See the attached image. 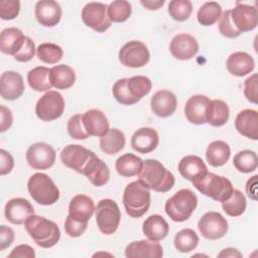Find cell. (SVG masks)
<instances>
[{
  "label": "cell",
  "instance_id": "cell-7",
  "mask_svg": "<svg viewBox=\"0 0 258 258\" xmlns=\"http://www.w3.org/2000/svg\"><path fill=\"white\" fill-rule=\"evenodd\" d=\"M192 184L203 195L221 203L228 200L234 189L230 179L209 171Z\"/></svg>",
  "mask_w": 258,
  "mask_h": 258
},
{
  "label": "cell",
  "instance_id": "cell-55",
  "mask_svg": "<svg viewBox=\"0 0 258 258\" xmlns=\"http://www.w3.org/2000/svg\"><path fill=\"white\" fill-rule=\"evenodd\" d=\"M257 175H253L251 178L247 180L246 183V192L250 199L253 201L257 200Z\"/></svg>",
  "mask_w": 258,
  "mask_h": 258
},
{
  "label": "cell",
  "instance_id": "cell-20",
  "mask_svg": "<svg viewBox=\"0 0 258 258\" xmlns=\"http://www.w3.org/2000/svg\"><path fill=\"white\" fill-rule=\"evenodd\" d=\"M34 13L39 24L45 27H52L60 21L62 11L56 1L41 0L36 2Z\"/></svg>",
  "mask_w": 258,
  "mask_h": 258
},
{
  "label": "cell",
  "instance_id": "cell-13",
  "mask_svg": "<svg viewBox=\"0 0 258 258\" xmlns=\"http://www.w3.org/2000/svg\"><path fill=\"white\" fill-rule=\"evenodd\" d=\"M25 158L31 168L44 170L54 164L55 151L53 147L47 143L36 142L28 147Z\"/></svg>",
  "mask_w": 258,
  "mask_h": 258
},
{
  "label": "cell",
  "instance_id": "cell-26",
  "mask_svg": "<svg viewBox=\"0 0 258 258\" xmlns=\"http://www.w3.org/2000/svg\"><path fill=\"white\" fill-rule=\"evenodd\" d=\"M177 168L181 176L191 182L202 178L208 172L206 163L197 155H186L182 157Z\"/></svg>",
  "mask_w": 258,
  "mask_h": 258
},
{
  "label": "cell",
  "instance_id": "cell-42",
  "mask_svg": "<svg viewBox=\"0 0 258 258\" xmlns=\"http://www.w3.org/2000/svg\"><path fill=\"white\" fill-rule=\"evenodd\" d=\"M36 55L42 62L52 64L58 62L61 59L63 51L62 48L55 43L43 42L37 46Z\"/></svg>",
  "mask_w": 258,
  "mask_h": 258
},
{
  "label": "cell",
  "instance_id": "cell-6",
  "mask_svg": "<svg viewBox=\"0 0 258 258\" xmlns=\"http://www.w3.org/2000/svg\"><path fill=\"white\" fill-rule=\"evenodd\" d=\"M30 197L39 205L50 206L59 199V189L54 181L45 173L36 172L27 181Z\"/></svg>",
  "mask_w": 258,
  "mask_h": 258
},
{
  "label": "cell",
  "instance_id": "cell-35",
  "mask_svg": "<svg viewBox=\"0 0 258 258\" xmlns=\"http://www.w3.org/2000/svg\"><path fill=\"white\" fill-rule=\"evenodd\" d=\"M143 165V160L133 153H125L117 158L115 168L121 176L131 177L138 175Z\"/></svg>",
  "mask_w": 258,
  "mask_h": 258
},
{
  "label": "cell",
  "instance_id": "cell-49",
  "mask_svg": "<svg viewBox=\"0 0 258 258\" xmlns=\"http://www.w3.org/2000/svg\"><path fill=\"white\" fill-rule=\"evenodd\" d=\"M88 223L79 222L72 219L69 215L64 221V231L72 238H78L82 236L87 230Z\"/></svg>",
  "mask_w": 258,
  "mask_h": 258
},
{
  "label": "cell",
  "instance_id": "cell-48",
  "mask_svg": "<svg viewBox=\"0 0 258 258\" xmlns=\"http://www.w3.org/2000/svg\"><path fill=\"white\" fill-rule=\"evenodd\" d=\"M258 75L253 74L244 82V95L251 103H258Z\"/></svg>",
  "mask_w": 258,
  "mask_h": 258
},
{
  "label": "cell",
  "instance_id": "cell-37",
  "mask_svg": "<svg viewBox=\"0 0 258 258\" xmlns=\"http://www.w3.org/2000/svg\"><path fill=\"white\" fill-rule=\"evenodd\" d=\"M50 69L39 66L35 67L27 73V82L29 87L36 92L50 91L52 85L49 80Z\"/></svg>",
  "mask_w": 258,
  "mask_h": 258
},
{
  "label": "cell",
  "instance_id": "cell-1",
  "mask_svg": "<svg viewBox=\"0 0 258 258\" xmlns=\"http://www.w3.org/2000/svg\"><path fill=\"white\" fill-rule=\"evenodd\" d=\"M152 87L149 78L145 76H133L123 78L115 82L112 88L114 98L121 105H134L146 96Z\"/></svg>",
  "mask_w": 258,
  "mask_h": 258
},
{
  "label": "cell",
  "instance_id": "cell-46",
  "mask_svg": "<svg viewBox=\"0 0 258 258\" xmlns=\"http://www.w3.org/2000/svg\"><path fill=\"white\" fill-rule=\"evenodd\" d=\"M219 31L227 38H236L241 35V32L234 26L231 18V10H226L222 13L219 21Z\"/></svg>",
  "mask_w": 258,
  "mask_h": 258
},
{
  "label": "cell",
  "instance_id": "cell-11",
  "mask_svg": "<svg viewBox=\"0 0 258 258\" xmlns=\"http://www.w3.org/2000/svg\"><path fill=\"white\" fill-rule=\"evenodd\" d=\"M108 6L101 2L87 3L82 10V20L90 28L102 33L112 24L108 17Z\"/></svg>",
  "mask_w": 258,
  "mask_h": 258
},
{
  "label": "cell",
  "instance_id": "cell-9",
  "mask_svg": "<svg viewBox=\"0 0 258 258\" xmlns=\"http://www.w3.org/2000/svg\"><path fill=\"white\" fill-rule=\"evenodd\" d=\"M64 99L57 91H47L35 105L36 116L44 122L58 119L64 111Z\"/></svg>",
  "mask_w": 258,
  "mask_h": 258
},
{
  "label": "cell",
  "instance_id": "cell-15",
  "mask_svg": "<svg viewBox=\"0 0 258 258\" xmlns=\"http://www.w3.org/2000/svg\"><path fill=\"white\" fill-rule=\"evenodd\" d=\"M169 51L172 56L179 60H188L199 51V42L188 33L176 34L169 43Z\"/></svg>",
  "mask_w": 258,
  "mask_h": 258
},
{
  "label": "cell",
  "instance_id": "cell-40",
  "mask_svg": "<svg viewBox=\"0 0 258 258\" xmlns=\"http://www.w3.org/2000/svg\"><path fill=\"white\" fill-rule=\"evenodd\" d=\"M247 207V202L244 194L239 189H233L231 197L222 202V208L224 212L230 217L241 216Z\"/></svg>",
  "mask_w": 258,
  "mask_h": 258
},
{
  "label": "cell",
  "instance_id": "cell-30",
  "mask_svg": "<svg viewBox=\"0 0 258 258\" xmlns=\"http://www.w3.org/2000/svg\"><path fill=\"white\" fill-rule=\"evenodd\" d=\"M83 174L93 185L103 186L109 181L110 169L101 158L95 155L86 166Z\"/></svg>",
  "mask_w": 258,
  "mask_h": 258
},
{
  "label": "cell",
  "instance_id": "cell-29",
  "mask_svg": "<svg viewBox=\"0 0 258 258\" xmlns=\"http://www.w3.org/2000/svg\"><path fill=\"white\" fill-rule=\"evenodd\" d=\"M226 67L231 75L235 77H244L254 70L255 61L249 53L245 51H236L228 56Z\"/></svg>",
  "mask_w": 258,
  "mask_h": 258
},
{
  "label": "cell",
  "instance_id": "cell-43",
  "mask_svg": "<svg viewBox=\"0 0 258 258\" xmlns=\"http://www.w3.org/2000/svg\"><path fill=\"white\" fill-rule=\"evenodd\" d=\"M107 12L111 22L120 23L126 21L130 17L132 13V7L128 1L116 0L109 4Z\"/></svg>",
  "mask_w": 258,
  "mask_h": 258
},
{
  "label": "cell",
  "instance_id": "cell-53",
  "mask_svg": "<svg viewBox=\"0 0 258 258\" xmlns=\"http://www.w3.org/2000/svg\"><path fill=\"white\" fill-rule=\"evenodd\" d=\"M35 258V252L32 247L26 244H21L13 248L8 258Z\"/></svg>",
  "mask_w": 258,
  "mask_h": 258
},
{
  "label": "cell",
  "instance_id": "cell-14",
  "mask_svg": "<svg viewBox=\"0 0 258 258\" xmlns=\"http://www.w3.org/2000/svg\"><path fill=\"white\" fill-rule=\"evenodd\" d=\"M198 229L204 238L218 240L227 234L229 226L227 220L220 213L208 212L200 219Z\"/></svg>",
  "mask_w": 258,
  "mask_h": 258
},
{
  "label": "cell",
  "instance_id": "cell-56",
  "mask_svg": "<svg viewBox=\"0 0 258 258\" xmlns=\"http://www.w3.org/2000/svg\"><path fill=\"white\" fill-rule=\"evenodd\" d=\"M140 3L148 10H157L164 4V0H141Z\"/></svg>",
  "mask_w": 258,
  "mask_h": 258
},
{
  "label": "cell",
  "instance_id": "cell-23",
  "mask_svg": "<svg viewBox=\"0 0 258 258\" xmlns=\"http://www.w3.org/2000/svg\"><path fill=\"white\" fill-rule=\"evenodd\" d=\"M125 256L127 258H161L163 250L158 242L150 240L133 241L127 245Z\"/></svg>",
  "mask_w": 258,
  "mask_h": 258
},
{
  "label": "cell",
  "instance_id": "cell-51",
  "mask_svg": "<svg viewBox=\"0 0 258 258\" xmlns=\"http://www.w3.org/2000/svg\"><path fill=\"white\" fill-rule=\"evenodd\" d=\"M0 174L5 175L12 171L14 167L13 156L5 149H0Z\"/></svg>",
  "mask_w": 258,
  "mask_h": 258
},
{
  "label": "cell",
  "instance_id": "cell-57",
  "mask_svg": "<svg viewBox=\"0 0 258 258\" xmlns=\"http://www.w3.org/2000/svg\"><path fill=\"white\" fill-rule=\"evenodd\" d=\"M218 257H242V253L235 248H225L219 254Z\"/></svg>",
  "mask_w": 258,
  "mask_h": 258
},
{
  "label": "cell",
  "instance_id": "cell-52",
  "mask_svg": "<svg viewBox=\"0 0 258 258\" xmlns=\"http://www.w3.org/2000/svg\"><path fill=\"white\" fill-rule=\"evenodd\" d=\"M14 241V231L5 225L0 226V251H4Z\"/></svg>",
  "mask_w": 258,
  "mask_h": 258
},
{
  "label": "cell",
  "instance_id": "cell-12",
  "mask_svg": "<svg viewBox=\"0 0 258 258\" xmlns=\"http://www.w3.org/2000/svg\"><path fill=\"white\" fill-rule=\"evenodd\" d=\"M96 154L79 144H69L60 152L61 162L69 168L83 174L86 166Z\"/></svg>",
  "mask_w": 258,
  "mask_h": 258
},
{
  "label": "cell",
  "instance_id": "cell-24",
  "mask_svg": "<svg viewBox=\"0 0 258 258\" xmlns=\"http://www.w3.org/2000/svg\"><path fill=\"white\" fill-rule=\"evenodd\" d=\"M237 131L252 140L258 139V112L253 109H244L238 113L235 119Z\"/></svg>",
  "mask_w": 258,
  "mask_h": 258
},
{
  "label": "cell",
  "instance_id": "cell-27",
  "mask_svg": "<svg viewBox=\"0 0 258 258\" xmlns=\"http://www.w3.org/2000/svg\"><path fill=\"white\" fill-rule=\"evenodd\" d=\"M94 212V201L86 195H77L70 202L69 216L76 221L88 223Z\"/></svg>",
  "mask_w": 258,
  "mask_h": 258
},
{
  "label": "cell",
  "instance_id": "cell-50",
  "mask_svg": "<svg viewBox=\"0 0 258 258\" xmlns=\"http://www.w3.org/2000/svg\"><path fill=\"white\" fill-rule=\"evenodd\" d=\"M35 52H36V50H35L34 42L32 41V39L30 37L26 36L22 48L13 57L17 61L27 62L33 58Z\"/></svg>",
  "mask_w": 258,
  "mask_h": 258
},
{
  "label": "cell",
  "instance_id": "cell-10",
  "mask_svg": "<svg viewBox=\"0 0 258 258\" xmlns=\"http://www.w3.org/2000/svg\"><path fill=\"white\" fill-rule=\"evenodd\" d=\"M118 57L124 67L137 69L148 63L150 52L145 43L138 40H130L120 48Z\"/></svg>",
  "mask_w": 258,
  "mask_h": 258
},
{
  "label": "cell",
  "instance_id": "cell-16",
  "mask_svg": "<svg viewBox=\"0 0 258 258\" xmlns=\"http://www.w3.org/2000/svg\"><path fill=\"white\" fill-rule=\"evenodd\" d=\"M231 18L234 26L241 33L253 30L257 26V8L237 2L231 10Z\"/></svg>",
  "mask_w": 258,
  "mask_h": 258
},
{
  "label": "cell",
  "instance_id": "cell-19",
  "mask_svg": "<svg viewBox=\"0 0 258 258\" xmlns=\"http://www.w3.org/2000/svg\"><path fill=\"white\" fill-rule=\"evenodd\" d=\"M211 100L205 95H194L185 103L184 115L191 124L207 123V113Z\"/></svg>",
  "mask_w": 258,
  "mask_h": 258
},
{
  "label": "cell",
  "instance_id": "cell-39",
  "mask_svg": "<svg viewBox=\"0 0 258 258\" xmlns=\"http://www.w3.org/2000/svg\"><path fill=\"white\" fill-rule=\"evenodd\" d=\"M173 244L178 252L188 253L197 248L199 236L192 229H182L175 234Z\"/></svg>",
  "mask_w": 258,
  "mask_h": 258
},
{
  "label": "cell",
  "instance_id": "cell-32",
  "mask_svg": "<svg viewBox=\"0 0 258 258\" xmlns=\"http://www.w3.org/2000/svg\"><path fill=\"white\" fill-rule=\"evenodd\" d=\"M231 156V149L228 143L222 140L211 142L206 150L208 163L213 167H220L227 163Z\"/></svg>",
  "mask_w": 258,
  "mask_h": 258
},
{
  "label": "cell",
  "instance_id": "cell-44",
  "mask_svg": "<svg viewBox=\"0 0 258 258\" xmlns=\"http://www.w3.org/2000/svg\"><path fill=\"white\" fill-rule=\"evenodd\" d=\"M191 12L192 5L188 0H172L168 4V13L175 21L182 22L187 20Z\"/></svg>",
  "mask_w": 258,
  "mask_h": 258
},
{
  "label": "cell",
  "instance_id": "cell-47",
  "mask_svg": "<svg viewBox=\"0 0 258 258\" xmlns=\"http://www.w3.org/2000/svg\"><path fill=\"white\" fill-rule=\"evenodd\" d=\"M20 12V2L18 0L0 1V18L3 20H12Z\"/></svg>",
  "mask_w": 258,
  "mask_h": 258
},
{
  "label": "cell",
  "instance_id": "cell-54",
  "mask_svg": "<svg viewBox=\"0 0 258 258\" xmlns=\"http://www.w3.org/2000/svg\"><path fill=\"white\" fill-rule=\"evenodd\" d=\"M0 132L3 133L5 131H7L13 122V116H12V112L9 108L5 107L4 105L0 106Z\"/></svg>",
  "mask_w": 258,
  "mask_h": 258
},
{
  "label": "cell",
  "instance_id": "cell-21",
  "mask_svg": "<svg viewBox=\"0 0 258 258\" xmlns=\"http://www.w3.org/2000/svg\"><path fill=\"white\" fill-rule=\"evenodd\" d=\"M159 143V136L155 129L141 127L137 129L131 137L132 148L141 154L152 152Z\"/></svg>",
  "mask_w": 258,
  "mask_h": 258
},
{
  "label": "cell",
  "instance_id": "cell-45",
  "mask_svg": "<svg viewBox=\"0 0 258 258\" xmlns=\"http://www.w3.org/2000/svg\"><path fill=\"white\" fill-rule=\"evenodd\" d=\"M69 135L76 140H83L90 137L89 133L86 131L83 123V114H76L72 116L67 125Z\"/></svg>",
  "mask_w": 258,
  "mask_h": 258
},
{
  "label": "cell",
  "instance_id": "cell-25",
  "mask_svg": "<svg viewBox=\"0 0 258 258\" xmlns=\"http://www.w3.org/2000/svg\"><path fill=\"white\" fill-rule=\"evenodd\" d=\"M83 123L90 136L102 137L110 129L106 115L98 109H91L83 114Z\"/></svg>",
  "mask_w": 258,
  "mask_h": 258
},
{
  "label": "cell",
  "instance_id": "cell-31",
  "mask_svg": "<svg viewBox=\"0 0 258 258\" xmlns=\"http://www.w3.org/2000/svg\"><path fill=\"white\" fill-rule=\"evenodd\" d=\"M142 232L148 240L159 242L167 236L169 225L162 216L151 215L143 222Z\"/></svg>",
  "mask_w": 258,
  "mask_h": 258
},
{
  "label": "cell",
  "instance_id": "cell-5",
  "mask_svg": "<svg viewBox=\"0 0 258 258\" xmlns=\"http://www.w3.org/2000/svg\"><path fill=\"white\" fill-rule=\"evenodd\" d=\"M197 206L198 198L194 191L188 188H181L166 201L164 210L173 222L181 223L190 218Z\"/></svg>",
  "mask_w": 258,
  "mask_h": 258
},
{
  "label": "cell",
  "instance_id": "cell-8",
  "mask_svg": "<svg viewBox=\"0 0 258 258\" xmlns=\"http://www.w3.org/2000/svg\"><path fill=\"white\" fill-rule=\"evenodd\" d=\"M96 223L105 235L114 234L121 221V212L117 203L111 199L101 200L95 208Z\"/></svg>",
  "mask_w": 258,
  "mask_h": 258
},
{
  "label": "cell",
  "instance_id": "cell-34",
  "mask_svg": "<svg viewBox=\"0 0 258 258\" xmlns=\"http://www.w3.org/2000/svg\"><path fill=\"white\" fill-rule=\"evenodd\" d=\"M125 144L126 138L124 133L116 128L109 129L104 136L100 137V148L108 155H114L120 152Z\"/></svg>",
  "mask_w": 258,
  "mask_h": 258
},
{
  "label": "cell",
  "instance_id": "cell-2",
  "mask_svg": "<svg viewBox=\"0 0 258 258\" xmlns=\"http://www.w3.org/2000/svg\"><path fill=\"white\" fill-rule=\"evenodd\" d=\"M139 180L149 189L157 192H166L175 182L174 175L156 159H146L138 173Z\"/></svg>",
  "mask_w": 258,
  "mask_h": 258
},
{
  "label": "cell",
  "instance_id": "cell-22",
  "mask_svg": "<svg viewBox=\"0 0 258 258\" xmlns=\"http://www.w3.org/2000/svg\"><path fill=\"white\" fill-rule=\"evenodd\" d=\"M177 106V99L175 95L169 90L157 91L150 100V107L152 112L161 118L171 116Z\"/></svg>",
  "mask_w": 258,
  "mask_h": 258
},
{
  "label": "cell",
  "instance_id": "cell-17",
  "mask_svg": "<svg viewBox=\"0 0 258 258\" xmlns=\"http://www.w3.org/2000/svg\"><path fill=\"white\" fill-rule=\"evenodd\" d=\"M34 214V209L29 201L23 198L9 200L4 208V215L8 222L14 225H22Z\"/></svg>",
  "mask_w": 258,
  "mask_h": 258
},
{
  "label": "cell",
  "instance_id": "cell-3",
  "mask_svg": "<svg viewBox=\"0 0 258 258\" xmlns=\"http://www.w3.org/2000/svg\"><path fill=\"white\" fill-rule=\"evenodd\" d=\"M24 226L29 237L41 248H51L59 241L58 226L44 217L33 214L26 220Z\"/></svg>",
  "mask_w": 258,
  "mask_h": 258
},
{
  "label": "cell",
  "instance_id": "cell-28",
  "mask_svg": "<svg viewBox=\"0 0 258 258\" xmlns=\"http://www.w3.org/2000/svg\"><path fill=\"white\" fill-rule=\"evenodd\" d=\"M25 37L22 30L17 27L4 28L0 34V50L14 56L22 48Z\"/></svg>",
  "mask_w": 258,
  "mask_h": 258
},
{
  "label": "cell",
  "instance_id": "cell-41",
  "mask_svg": "<svg viewBox=\"0 0 258 258\" xmlns=\"http://www.w3.org/2000/svg\"><path fill=\"white\" fill-rule=\"evenodd\" d=\"M233 164L235 168L243 173H249L256 170L258 166V157L253 150H242L236 153L233 158Z\"/></svg>",
  "mask_w": 258,
  "mask_h": 258
},
{
  "label": "cell",
  "instance_id": "cell-38",
  "mask_svg": "<svg viewBox=\"0 0 258 258\" xmlns=\"http://www.w3.org/2000/svg\"><path fill=\"white\" fill-rule=\"evenodd\" d=\"M222 7L218 2L210 1L204 3L198 10L197 18L200 24L210 26L215 24L222 15Z\"/></svg>",
  "mask_w": 258,
  "mask_h": 258
},
{
  "label": "cell",
  "instance_id": "cell-4",
  "mask_svg": "<svg viewBox=\"0 0 258 258\" xmlns=\"http://www.w3.org/2000/svg\"><path fill=\"white\" fill-rule=\"evenodd\" d=\"M151 197L149 188L139 179L126 185L123 192V205L127 215L131 218H140L148 211Z\"/></svg>",
  "mask_w": 258,
  "mask_h": 258
},
{
  "label": "cell",
  "instance_id": "cell-18",
  "mask_svg": "<svg viewBox=\"0 0 258 258\" xmlns=\"http://www.w3.org/2000/svg\"><path fill=\"white\" fill-rule=\"evenodd\" d=\"M25 89L22 76L14 71L2 73L0 77V95L3 99L14 101L21 97Z\"/></svg>",
  "mask_w": 258,
  "mask_h": 258
},
{
  "label": "cell",
  "instance_id": "cell-36",
  "mask_svg": "<svg viewBox=\"0 0 258 258\" xmlns=\"http://www.w3.org/2000/svg\"><path fill=\"white\" fill-rule=\"evenodd\" d=\"M230 110L226 102L219 99L211 100L207 113V123L214 127H221L228 122Z\"/></svg>",
  "mask_w": 258,
  "mask_h": 258
},
{
  "label": "cell",
  "instance_id": "cell-33",
  "mask_svg": "<svg viewBox=\"0 0 258 258\" xmlns=\"http://www.w3.org/2000/svg\"><path fill=\"white\" fill-rule=\"evenodd\" d=\"M49 80L55 89L67 90L75 84L76 73L70 66L57 64L50 69Z\"/></svg>",
  "mask_w": 258,
  "mask_h": 258
}]
</instances>
